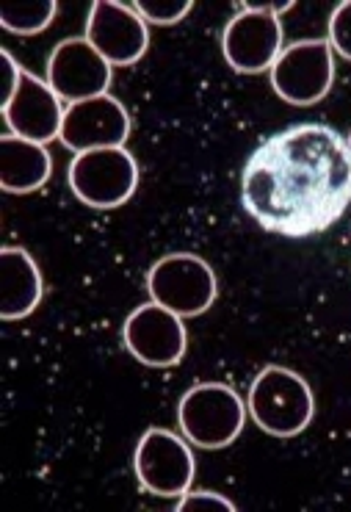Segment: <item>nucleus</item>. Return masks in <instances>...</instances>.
<instances>
[{
  "label": "nucleus",
  "instance_id": "1",
  "mask_svg": "<svg viewBox=\"0 0 351 512\" xmlns=\"http://www.w3.org/2000/svg\"><path fill=\"white\" fill-rule=\"evenodd\" d=\"M241 203L274 236L324 233L351 205L349 142L321 122L274 133L244 164Z\"/></svg>",
  "mask_w": 351,
  "mask_h": 512
},
{
  "label": "nucleus",
  "instance_id": "2",
  "mask_svg": "<svg viewBox=\"0 0 351 512\" xmlns=\"http://www.w3.org/2000/svg\"><path fill=\"white\" fill-rule=\"evenodd\" d=\"M249 413L266 435L296 438L310 427L316 399L305 377H299L296 371L266 366L249 388Z\"/></svg>",
  "mask_w": 351,
  "mask_h": 512
},
{
  "label": "nucleus",
  "instance_id": "3",
  "mask_svg": "<svg viewBox=\"0 0 351 512\" xmlns=\"http://www.w3.org/2000/svg\"><path fill=\"white\" fill-rule=\"evenodd\" d=\"M177 421L188 441L199 449H224L241 435L246 407L241 396L222 382H202L183 393Z\"/></svg>",
  "mask_w": 351,
  "mask_h": 512
},
{
  "label": "nucleus",
  "instance_id": "4",
  "mask_svg": "<svg viewBox=\"0 0 351 512\" xmlns=\"http://www.w3.org/2000/svg\"><path fill=\"white\" fill-rule=\"evenodd\" d=\"M72 194L89 208H119L133 197L139 186V164L125 147H103L72 158L70 172Z\"/></svg>",
  "mask_w": 351,
  "mask_h": 512
},
{
  "label": "nucleus",
  "instance_id": "5",
  "mask_svg": "<svg viewBox=\"0 0 351 512\" xmlns=\"http://www.w3.org/2000/svg\"><path fill=\"white\" fill-rule=\"evenodd\" d=\"M147 291L153 302L177 313L180 319H194L216 302L219 283L211 263L191 252H175L153 263L147 272Z\"/></svg>",
  "mask_w": 351,
  "mask_h": 512
},
{
  "label": "nucleus",
  "instance_id": "6",
  "mask_svg": "<svg viewBox=\"0 0 351 512\" xmlns=\"http://www.w3.org/2000/svg\"><path fill=\"white\" fill-rule=\"evenodd\" d=\"M335 81V50L329 39H305L282 50L271 67L274 92L291 106H316Z\"/></svg>",
  "mask_w": 351,
  "mask_h": 512
},
{
  "label": "nucleus",
  "instance_id": "7",
  "mask_svg": "<svg viewBox=\"0 0 351 512\" xmlns=\"http://www.w3.org/2000/svg\"><path fill=\"white\" fill-rule=\"evenodd\" d=\"M133 468H136L141 488L164 499H177L188 493L197 474V463L188 443L175 432L161 427H150L141 435L136 454H133Z\"/></svg>",
  "mask_w": 351,
  "mask_h": 512
},
{
  "label": "nucleus",
  "instance_id": "8",
  "mask_svg": "<svg viewBox=\"0 0 351 512\" xmlns=\"http://www.w3.org/2000/svg\"><path fill=\"white\" fill-rule=\"evenodd\" d=\"M122 338L133 358L150 369L177 366L186 355L188 335L183 319L158 302H147L130 313L122 327Z\"/></svg>",
  "mask_w": 351,
  "mask_h": 512
},
{
  "label": "nucleus",
  "instance_id": "9",
  "mask_svg": "<svg viewBox=\"0 0 351 512\" xmlns=\"http://www.w3.org/2000/svg\"><path fill=\"white\" fill-rule=\"evenodd\" d=\"M86 42L111 67H128L147 53L150 31L141 14L117 0H94L86 20Z\"/></svg>",
  "mask_w": 351,
  "mask_h": 512
},
{
  "label": "nucleus",
  "instance_id": "10",
  "mask_svg": "<svg viewBox=\"0 0 351 512\" xmlns=\"http://www.w3.org/2000/svg\"><path fill=\"white\" fill-rule=\"evenodd\" d=\"M47 84L70 106L81 100H92L108 95L111 64L86 42V36L64 39L47 59Z\"/></svg>",
  "mask_w": 351,
  "mask_h": 512
},
{
  "label": "nucleus",
  "instance_id": "11",
  "mask_svg": "<svg viewBox=\"0 0 351 512\" xmlns=\"http://www.w3.org/2000/svg\"><path fill=\"white\" fill-rule=\"evenodd\" d=\"M222 50L235 72L258 75L271 70L282 53L280 17L263 9H241L224 28Z\"/></svg>",
  "mask_w": 351,
  "mask_h": 512
},
{
  "label": "nucleus",
  "instance_id": "12",
  "mask_svg": "<svg viewBox=\"0 0 351 512\" xmlns=\"http://www.w3.org/2000/svg\"><path fill=\"white\" fill-rule=\"evenodd\" d=\"M130 136V117L117 97L100 95L72 103L64 111L61 142L72 153H89L103 147H125Z\"/></svg>",
  "mask_w": 351,
  "mask_h": 512
},
{
  "label": "nucleus",
  "instance_id": "13",
  "mask_svg": "<svg viewBox=\"0 0 351 512\" xmlns=\"http://www.w3.org/2000/svg\"><path fill=\"white\" fill-rule=\"evenodd\" d=\"M0 108L14 136H23L36 144H47L61 136L67 108H61V97L50 89L47 81L36 78L28 70L20 75V86L12 100Z\"/></svg>",
  "mask_w": 351,
  "mask_h": 512
},
{
  "label": "nucleus",
  "instance_id": "14",
  "mask_svg": "<svg viewBox=\"0 0 351 512\" xmlns=\"http://www.w3.org/2000/svg\"><path fill=\"white\" fill-rule=\"evenodd\" d=\"M42 272L23 247L0 250V319H25L42 302Z\"/></svg>",
  "mask_w": 351,
  "mask_h": 512
},
{
  "label": "nucleus",
  "instance_id": "15",
  "mask_svg": "<svg viewBox=\"0 0 351 512\" xmlns=\"http://www.w3.org/2000/svg\"><path fill=\"white\" fill-rule=\"evenodd\" d=\"M53 172V158L45 144L28 142L23 136H0V189L9 194H31L42 189Z\"/></svg>",
  "mask_w": 351,
  "mask_h": 512
},
{
  "label": "nucleus",
  "instance_id": "16",
  "mask_svg": "<svg viewBox=\"0 0 351 512\" xmlns=\"http://www.w3.org/2000/svg\"><path fill=\"white\" fill-rule=\"evenodd\" d=\"M59 12L56 0H39V3H3L0 6V25L6 31L20 36L42 34Z\"/></svg>",
  "mask_w": 351,
  "mask_h": 512
},
{
  "label": "nucleus",
  "instance_id": "17",
  "mask_svg": "<svg viewBox=\"0 0 351 512\" xmlns=\"http://www.w3.org/2000/svg\"><path fill=\"white\" fill-rule=\"evenodd\" d=\"M133 9L141 14L144 23L172 25L183 20L194 9V3L191 0H139V3H133Z\"/></svg>",
  "mask_w": 351,
  "mask_h": 512
},
{
  "label": "nucleus",
  "instance_id": "18",
  "mask_svg": "<svg viewBox=\"0 0 351 512\" xmlns=\"http://www.w3.org/2000/svg\"><path fill=\"white\" fill-rule=\"evenodd\" d=\"M329 45L343 59L351 61V0L338 3L329 17Z\"/></svg>",
  "mask_w": 351,
  "mask_h": 512
},
{
  "label": "nucleus",
  "instance_id": "19",
  "mask_svg": "<svg viewBox=\"0 0 351 512\" xmlns=\"http://www.w3.org/2000/svg\"><path fill=\"white\" fill-rule=\"evenodd\" d=\"M180 512H199V510H224L235 512V504L230 499H224L219 493H211V490H197V493H183L180 496V504H177Z\"/></svg>",
  "mask_w": 351,
  "mask_h": 512
},
{
  "label": "nucleus",
  "instance_id": "20",
  "mask_svg": "<svg viewBox=\"0 0 351 512\" xmlns=\"http://www.w3.org/2000/svg\"><path fill=\"white\" fill-rule=\"evenodd\" d=\"M0 61H3V70H6V81H3V103H0V106H6V103L14 97V92H17V86H20L23 67L12 59V53H9V50H0Z\"/></svg>",
  "mask_w": 351,
  "mask_h": 512
},
{
  "label": "nucleus",
  "instance_id": "21",
  "mask_svg": "<svg viewBox=\"0 0 351 512\" xmlns=\"http://www.w3.org/2000/svg\"><path fill=\"white\" fill-rule=\"evenodd\" d=\"M349 153H351V133H349Z\"/></svg>",
  "mask_w": 351,
  "mask_h": 512
},
{
  "label": "nucleus",
  "instance_id": "22",
  "mask_svg": "<svg viewBox=\"0 0 351 512\" xmlns=\"http://www.w3.org/2000/svg\"><path fill=\"white\" fill-rule=\"evenodd\" d=\"M349 244H351V227H349Z\"/></svg>",
  "mask_w": 351,
  "mask_h": 512
}]
</instances>
